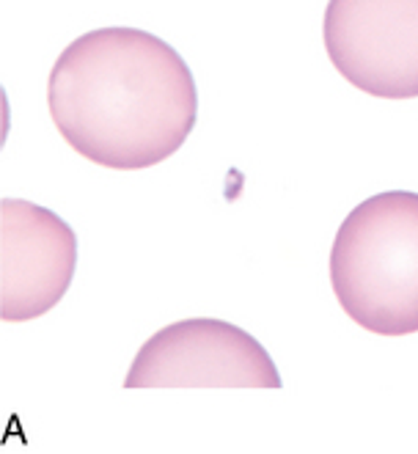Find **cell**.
<instances>
[{
    "label": "cell",
    "mask_w": 418,
    "mask_h": 454,
    "mask_svg": "<svg viewBox=\"0 0 418 454\" xmlns=\"http://www.w3.org/2000/svg\"><path fill=\"white\" fill-rule=\"evenodd\" d=\"M47 105L61 138L86 160L138 171L179 152L196 127V80L179 52L138 28H99L56 61Z\"/></svg>",
    "instance_id": "1"
},
{
    "label": "cell",
    "mask_w": 418,
    "mask_h": 454,
    "mask_svg": "<svg viewBox=\"0 0 418 454\" xmlns=\"http://www.w3.org/2000/svg\"><path fill=\"white\" fill-rule=\"evenodd\" d=\"M330 284L363 331L418 333V193H380L350 212L330 251Z\"/></svg>",
    "instance_id": "2"
},
{
    "label": "cell",
    "mask_w": 418,
    "mask_h": 454,
    "mask_svg": "<svg viewBox=\"0 0 418 454\" xmlns=\"http://www.w3.org/2000/svg\"><path fill=\"white\" fill-rule=\"evenodd\" d=\"M127 388H281L251 333L223 319H182L154 333L127 372Z\"/></svg>",
    "instance_id": "3"
},
{
    "label": "cell",
    "mask_w": 418,
    "mask_h": 454,
    "mask_svg": "<svg viewBox=\"0 0 418 454\" xmlns=\"http://www.w3.org/2000/svg\"><path fill=\"white\" fill-rule=\"evenodd\" d=\"M322 31L330 64L358 91L418 97V0H330Z\"/></svg>",
    "instance_id": "4"
},
{
    "label": "cell",
    "mask_w": 418,
    "mask_h": 454,
    "mask_svg": "<svg viewBox=\"0 0 418 454\" xmlns=\"http://www.w3.org/2000/svg\"><path fill=\"white\" fill-rule=\"evenodd\" d=\"M0 239V314L6 323H25L56 309L74 276V231L34 201L6 199Z\"/></svg>",
    "instance_id": "5"
}]
</instances>
